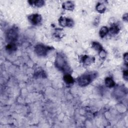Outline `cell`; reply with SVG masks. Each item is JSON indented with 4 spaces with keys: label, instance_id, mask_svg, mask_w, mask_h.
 Returning <instances> with one entry per match:
<instances>
[{
    "label": "cell",
    "instance_id": "cell-18",
    "mask_svg": "<svg viewBox=\"0 0 128 128\" xmlns=\"http://www.w3.org/2000/svg\"><path fill=\"white\" fill-rule=\"evenodd\" d=\"M124 78L126 80H128V71L127 70H124Z\"/></svg>",
    "mask_w": 128,
    "mask_h": 128
},
{
    "label": "cell",
    "instance_id": "cell-9",
    "mask_svg": "<svg viewBox=\"0 0 128 128\" xmlns=\"http://www.w3.org/2000/svg\"><path fill=\"white\" fill-rule=\"evenodd\" d=\"M62 8L67 10H72L74 8V4L70 1H68L63 3Z\"/></svg>",
    "mask_w": 128,
    "mask_h": 128
},
{
    "label": "cell",
    "instance_id": "cell-14",
    "mask_svg": "<svg viewBox=\"0 0 128 128\" xmlns=\"http://www.w3.org/2000/svg\"><path fill=\"white\" fill-rule=\"evenodd\" d=\"M96 10L99 12H104L106 10V7L103 4L98 3L96 6Z\"/></svg>",
    "mask_w": 128,
    "mask_h": 128
},
{
    "label": "cell",
    "instance_id": "cell-1",
    "mask_svg": "<svg viewBox=\"0 0 128 128\" xmlns=\"http://www.w3.org/2000/svg\"><path fill=\"white\" fill-rule=\"evenodd\" d=\"M55 64L58 68L64 72H68L70 70L67 60L64 55L60 54H58L56 58Z\"/></svg>",
    "mask_w": 128,
    "mask_h": 128
},
{
    "label": "cell",
    "instance_id": "cell-15",
    "mask_svg": "<svg viewBox=\"0 0 128 128\" xmlns=\"http://www.w3.org/2000/svg\"><path fill=\"white\" fill-rule=\"evenodd\" d=\"M110 30L112 34H116L119 32L120 28L117 25L114 24L110 28Z\"/></svg>",
    "mask_w": 128,
    "mask_h": 128
},
{
    "label": "cell",
    "instance_id": "cell-10",
    "mask_svg": "<svg viewBox=\"0 0 128 128\" xmlns=\"http://www.w3.org/2000/svg\"><path fill=\"white\" fill-rule=\"evenodd\" d=\"M28 2L30 4L36 7H41L44 4V0H29Z\"/></svg>",
    "mask_w": 128,
    "mask_h": 128
},
{
    "label": "cell",
    "instance_id": "cell-19",
    "mask_svg": "<svg viewBox=\"0 0 128 128\" xmlns=\"http://www.w3.org/2000/svg\"><path fill=\"white\" fill-rule=\"evenodd\" d=\"M124 59L125 61L127 62H128V54H127V53H126L124 55Z\"/></svg>",
    "mask_w": 128,
    "mask_h": 128
},
{
    "label": "cell",
    "instance_id": "cell-8",
    "mask_svg": "<svg viewBox=\"0 0 128 128\" xmlns=\"http://www.w3.org/2000/svg\"><path fill=\"white\" fill-rule=\"evenodd\" d=\"M64 82L67 84H71L74 82V80L72 77L68 74H66L63 78Z\"/></svg>",
    "mask_w": 128,
    "mask_h": 128
},
{
    "label": "cell",
    "instance_id": "cell-13",
    "mask_svg": "<svg viewBox=\"0 0 128 128\" xmlns=\"http://www.w3.org/2000/svg\"><path fill=\"white\" fill-rule=\"evenodd\" d=\"M108 32V29L106 26H102L100 30V36L101 38H104Z\"/></svg>",
    "mask_w": 128,
    "mask_h": 128
},
{
    "label": "cell",
    "instance_id": "cell-6",
    "mask_svg": "<svg viewBox=\"0 0 128 128\" xmlns=\"http://www.w3.org/2000/svg\"><path fill=\"white\" fill-rule=\"evenodd\" d=\"M58 21L60 24L62 26L72 27L74 25V22L72 20L65 17H60Z\"/></svg>",
    "mask_w": 128,
    "mask_h": 128
},
{
    "label": "cell",
    "instance_id": "cell-4",
    "mask_svg": "<svg viewBox=\"0 0 128 128\" xmlns=\"http://www.w3.org/2000/svg\"><path fill=\"white\" fill-rule=\"evenodd\" d=\"M50 50H52V48L42 44H37L34 48L36 53L39 56H46Z\"/></svg>",
    "mask_w": 128,
    "mask_h": 128
},
{
    "label": "cell",
    "instance_id": "cell-5",
    "mask_svg": "<svg viewBox=\"0 0 128 128\" xmlns=\"http://www.w3.org/2000/svg\"><path fill=\"white\" fill-rule=\"evenodd\" d=\"M28 19L30 23L34 25L40 24L42 21V16L38 14H32L28 16Z\"/></svg>",
    "mask_w": 128,
    "mask_h": 128
},
{
    "label": "cell",
    "instance_id": "cell-7",
    "mask_svg": "<svg viewBox=\"0 0 128 128\" xmlns=\"http://www.w3.org/2000/svg\"><path fill=\"white\" fill-rule=\"evenodd\" d=\"M80 60L84 64L88 65L93 62L94 60V58L88 56H83L80 57Z\"/></svg>",
    "mask_w": 128,
    "mask_h": 128
},
{
    "label": "cell",
    "instance_id": "cell-16",
    "mask_svg": "<svg viewBox=\"0 0 128 128\" xmlns=\"http://www.w3.org/2000/svg\"><path fill=\"white\" fill-rule=\"evenodd\" d=\"M92 47L96 50H99L100 52L102 50V46L98 42H94L92 43Z\"/></svg>",
    "mask_w": 128,
    "mask_h": 128
},
{
    "label": "cell",
    "instance_id": "cell-11",
    "mask_svg": "<svg viewBox=\"0 0 128 128\" xmlns=\"http://www.w3.org/2000/svg\"><path fill=\"white\" fill-rule=\"evenodd\" d=\"M6 50L8 52H13L16 50V46L14 43H10L6 46Z\"/></svg>",
    "mask_w": 128,
    "mask_h": 128
},
{
    "label": "cell",
    "instance_id": "cell-3",
    "mask_svg": "<svg viewBox=\"0 0 128 128\" xmlns=\"http://www.w3.org/2000/svg\"><path fill=\"white\" fill-rule=\"evenodd\" d=\"M6 40L12 43L14 42L18 38V30L16 28H12L9 29L6 33Z\"/></svg>",
    "mask_w": 128,
    "mask_h": 128
},
{
    "label": "cell",
    "instance_id": "cell-17",
    "mask_svg": "<svg viewBox=\"0 0 128 128\" xmlns=\"http://www.w3.org/2000/svg\"><path fill=\"white\" fill-rule=\"evenodd\" d=\"M100 56L102 58H104L106 56V52L104 51V50H100Z\"/></svg>",
    "mask_w": 128,
    "mask_h": 128
},
{
    "label": "cell",
    "instance_id": "cell-2",
    "mask_svg": "<svg viewBox=\"0 0 128 128\" xmlns=\"http://www.w3.org/2000/svg\"><path fill=\"white\" fill-rule=\"evenodd\" d=\"M95 76L96 74H85L78 78V84L82 86H86L92 80Z\"/></svg>",
    "mask_w": 128,
    "mask_h": 128
},
{
    "label": "cell",
    "instance_id": "cell-12",
    "mask_svg": "<svg viewBox=\"0 0 128 128\" xmlns=\"http://www.w3.org/2000/svg\"><path fill=\"white\" fill-rule=\"evenodd\" d=\"M105 84L107 87L111 88L114 86L115 83L112 78L108 77L105 79Z\"/></svg>",
    "mask_w": 128,
    "mask_h": 128
}]
</instances>
